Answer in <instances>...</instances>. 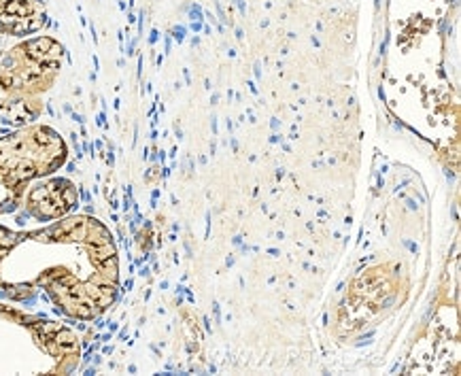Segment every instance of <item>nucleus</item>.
I'll return each instance as SVG.
<instances>
[{
  "mask_svg": "<svg viewBox=\"0 0 461 376\" xmlns=\"http://www.w3.org/2000/svg\"><path fill=\"white\" fill-rule=\"evenodd\" d=\"M45 23L43 0H0V37H26Z\"/></svg>",
  "mask_w": 461,
  "mask_h": 376,
  "instance_id": "4",
  "label": "nucleus"
},
{
  "mask_svg": "<svg viewBox=\"0 0 461 376\" xmlns=\"http://www.w3.org/2000/svg\"><path fill=\"white\" fill-rule=\"evenodd\" d=\"M67 143L50 126H28L0 137V215L20 207L32 181L64 166Z\"/></svg>",
  "mask_w": 461,
  "mask_h": 376,
  "instance_id": "2",
  "label": "nucleus"
},
{
  "mask_svg": "<svg viewBox=\"0 0 461 376\" xmlns=\"http://www.w3.org/2000/svg\"><path fill=\"white\" fill-rule=\"evenodd\" d=\"M77 204H79V193L68 179H50L23 193L26 215L41 223L62 219L73 213Z\"/></svg>",
  "mask_w": 461,
  "mask_h": 376,
  "instance_id": "3",
  "label": "nucleus"
},
{
  "mask_svg": "<svg viewBox=\"0 0 461 376\" xmlns=\"http://www.w3.org/2000/svg\"><path fill=\"white\" fill-rule=\"evenodd\" d=\"M22 237H23V232L9 230L7 226H3V223H0V264H3L5 257L9 255V251L14 249L17 243H20Z\"/></svg>",
  "mask_w": 461,
  "mask_h": 376,
  "instance_id": "5",
  "label": "nucleus"
},
{
  "mask_svg": "<svg viewBox=\"0 0 461 376\" xmlns=\"http://www.w3.org/2000/svg\"><path fill=\"white\" fill-rule=\"evenodd\" d=\"M64 47L51 37L31 39L14 47L0 62V113L9 126L37 121L43 103L39 94L50 90L62 68Z\"/></svg>",
  "mask_w": 461,
  "mask_h": 376,
  "instance_id": "1",
  "label": "nucleus"
}]
</instances>
